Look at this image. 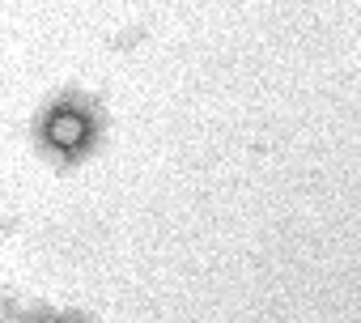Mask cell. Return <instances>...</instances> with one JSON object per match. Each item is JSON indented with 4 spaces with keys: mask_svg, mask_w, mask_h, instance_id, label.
<instances>
[{
    "mask_svg": "<svg viewBox=\"0 0 361 323\" xmlns=\"http://www.w3.org/2000/svg\"><path fill=\"white\" fill-rule=\"evenodd\" d=\"M111 136L106 102L85 85L51 90L30 115V149L56 175H77L102 153Z\"/></svg>",
    "mask_w": 361,
    "mask_h": 323,
    "instance_id": "cell-1",
    "label": "cell"
}]
</instances>
